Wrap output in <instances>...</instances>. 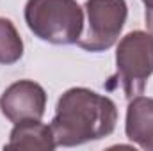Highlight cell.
Here are the masks:
<instances>
[{"label": "cell", "instance_id": "obj_1", "mask_svg": "<svg viewBox=\"0 0 153 151\" xmlns=\"http://www.w3.org/2000/svg\"><path fill=\"white\" fill-rule=\"evenodd\" d=\"M117 123L116 103L85 87H71L57 101L52 133L57 146L71 148L109 137Z\"/></svg>", "mask_w": 153, "mask_h": 151}, {"label": "cell", "instance_id": "obj_2", "mask_svg": "<svg viewBox=\"0 0 153 151\" xmlns=\"http://www.w3.org/2000/svg\"><path fill=\"white\" fill-rule=\"evenodd\" d=\"M25 23L45 43L75 44L84 30V9L76 0H27Z\"/></svg>", "mask_w": 153, "mask_h": 151}, {"label": "cell", "instance_id": "obj_3", "mask_svg": "<svg viewBox=\"0 0 153 151\" xmlns=\"http://www.w3.org/2000/svg\"><path fill=\"white\" fill-rule=\"evenodd\" d=\"M153 75V34L134 30L121 38L116 48V80L126 100L144 93L146 82Z\"/></svg>", "mask_w": 153, "mask_h": 151}, {"label": "cell", "instance_id": "obj_4", "mask_svg": "<svg viewBox=\"0 0 153 151\" xmlns=\"http://www.w3.org/2000/svg\"><path fill=\"white\" fill-rule=\"evenodd\" d=\"M87 30L78 39V46L87 52H105L114 46L126 23V0H85Z\"/></svg>", "mask_w": 153, "mask_h": 151}, {"label": "cell", "instance_id": "obj_5", "mask_svg": "<svg viewBox=\"0 0 153 151\" xmlns=\"http://www.w3.org/2000/svg\"><path fill=\"white\" fill-rule=\"evenodd\" d=\"M46 109V93L34 80H18L0 96V110L11 123L41 119Z\"/></svg>", "mask_w": 153, "mask_h": 151}, {"label": "cell", "instance_id": "obj_6", "mask_svg": "<svg viewBox=\"0 0 153 151\" xmlns=\"http://www.w3.org/2000/svg\"><path fill=\"white\" fill-rule=\"evenodd\" d=\"M125 133L141 150L153 151V98L135 96L126 109Z\"/></svg>", "mask_w": 153, "mask_h": 151}, {"label": "cell", "instance_id": "obj_7", "mask_svg": "<svg viewBox=\"0 0 153 151\" xmlns=\"http://www.w3.org/2000/svg\"><path fill=\"white\" fill-rule=\"evenodd\" d=\"M57 148L52 128L41 119H25L14 124L9 135L5 150H43L52 151Z\"/></svg>", "mask_w": 153, "mask_h": 151}, {"label": "cell", "instance_id": "obj_8", "mask_svg": "<svg viewBox=\"0 0 153 151\" xmlns=\"http://www.w3.org/2000/svg\"><path fill=\"white\" fill-rule=\"evenodd\" d=\"M23 55V41L9 18H0V64L11 66Z\"/></svg>", "mask_w": 153, "mask_h": 151}, {"label": "cell", "instance_id": "obj_9", "mask_svg": "<svg viewBox=\"0 0 153 151\" xmlns=\"http://www.w3.org/2000/svg\"><path fill=\"white\" fill-rule=\"evenodd\" d=\"M143 2H144V7H146V11H144L146 29H148L150 34H153V0H143Z\"/></svg>", "mask_w": 153, "mask_h": 151}]
</instances>
